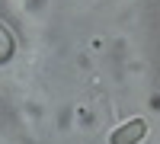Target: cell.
<instances>
[{"label": "cell", "mask_w": 160, "mask_h": 144, "mask_svg": "<svg viewBox=\"0 0 160 144\" xmlns=\"http://www.w3.org/2000/svg\"><path fill=\"white\" fill-rule=\"evenodd\" d=\"M144 132H148V122L144 119H131L128 125H122V128L112 132V144H138L144 138Z\"/></svg>", "instance_id": "1"}]
</instances>
